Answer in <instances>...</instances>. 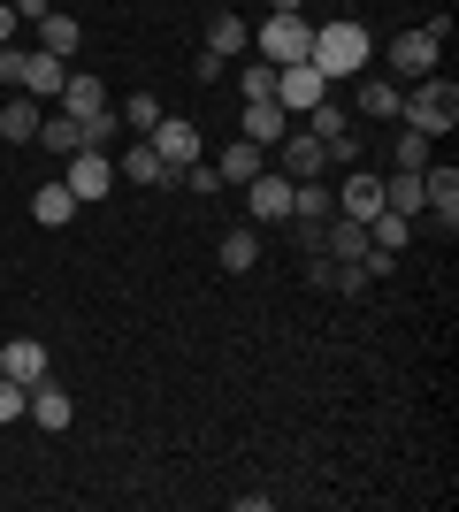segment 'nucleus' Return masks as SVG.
<instances>
[{
  "label": "nucleus",
  "mask_w": 459,
  "mask_h": 512,
  "mask_svg": "<svg viewBox=\"0 0 459 512\" xmlns=\"http://www.w3.org/2000/svg\"><path fill=\"white\" fill-rule=\"evenodd\" d=\"M306 62L322 69V77H368V62H375L368 23H352V16L322 23V31H314V54H306Z\"/></svg>",
  "instance_id": "nucleus-1"
},
{
  "label": "nucleus",
  "mask_w": 459,
  "mask_h": 512,
  "mask_svg": "<svg viewBox=\"0 0 459 512\" xmlns=\"http://www.w3.org/2000/svg\"><path fill=\"white\" fill-rule=\"evenodd\" d=\"M398 123L421 130V138H444V130L459 123V85H452V77H421V85H406V100H398Z\"/></svg>",
  "instance_id": "nucleus-2"
},
{
  "label": "nucleus",
  "mask_w": 459,
  "mask_h": 512,
  "mask_svg": "<svg viewBox=\"0 0 459 512\" xmlns=\"http://www.w3.org/2000/svg\"><path fill=\"white\" fill-rule=\"evenodd\" d=\"M437 62H444V39H437V31H398L391 54H383L391 85H421V77H437Z\"/></svg>",
  "instance_id": "nucleus-3"
},
{
  "label": "nucleus",
  "mask_w": 459,
  "mask_h": 512,
  "mask_svg": "<svg viewBox=\"0 0 459 512\" xmlns=\"http://www.w3.org/2000/svg\"><path fill=\"white\" fill-rule=\"evenodd\" d=\"M306 54H314V23L306 16H268L261 23V62H306Z\"/></svg>",
  "instance_id": "nucleus-4"
},
{
  "label": "nucleus",
  "mask_w": 459,
  "mask_h": 512,
  "mask_svg": "<svg viewBox=\"0 0 459 512\" xmlns=\"http://www.w3.org/2000/svg\"><path fill=\"white\" fill-rule=\"evenodd\" d=\"M329 100V77L314 62H284L276 69V107H284V115H306V107H322Z\"/></svg>",
  "instance_id": "nucleus-5"
},
{
  "label": "nucleus",
  "mask_w": 459,
  "mask_h": 512,
  "mask_svg": "<svg viewBox=\"0 0 459 512\" xmlns=\"http://www.w3.org/2000/svg\"><path fill=\"white\" fill-rule=\"evenodd\" d=\"M62 184L77 192V207H92V199H108V192H115V161L85 146V153H69V176H62Z\"/></svg>",
  "instance_id": "nucleus-6"
},
{
  "label": "nucleus",
  "mask_w": 459,
  "mask_h": 512,
  "mask_svg": "<svg viewBox=\"0 0 459 512\" xmlns=\"http://www.w3.org/2000/svg\"><path fill=\"white\" fill-rule=\"evenodd\" d=\"M146 146L169 161V176H184V169L199 161V130H192V123H176V115H161V123L146 130Z\"/></svg>",
  "instance_id": "nucleus-7"
},
{
  "label": "nucleus",
  "mask_w": 459,
  "mask_h": 512,
  "mask_svg": "<svg viewBox=\"0 0 459 512\" xmlns=\"http://www.w3.org/2000/svg\"><path fill=\"white\" fill-rule=\"evenodd\" d=\"M0 375L31 390V383H46V375H54V360H46L39 337H8V344H0Z\"/></svg>",
  "instance_id": "nucleus-8"
},
{
  "label": "nucleus",
  "mask_w": 459,
  "mask_h": 512,
  "mask_svg": "<svg viewBox=\"0 0 459 512\" xmlns=\"http://www.w3.org/2000/svg\"><path fill=\"white\" fill-rule=\"evenodd\" d=\"M329 214H337V192H329L322 176H299V184H291V222L306 230V245H314V230H322Z\"/></svg>",
  "instance_id": "nucleus-9"
},
{
  "label": "nucleus",
  "mask_w": 459,
  "mask_h": 512,
  "mask_svg": "<svg viewBox=\"0 0 459 512\" xmlns=\"http://www.w3.org/2000/svg\"><path fill=\"white\" fill-rule=\"evenodd\" d=\"M268 153H276V169H284L291 184H299V176H322V169H329V153H322V138H314V130H291L284 146H268Z\"/></svg>",
  "instance_id": "nucleus-10"
},
{
  "label": "nucleus",
  "mask_w": 459,
  "mask_h": 512,
  "mask_svg": "<svg viewBox=\"0 0 459 512\" xmlns=\"http://www.w3.org/2000/svg\"><path fill=\"white\" fill-rule=\"evenodd\" d=\"M46 123V100H31V92H8V107H0V146H31Z\"/></svg>",
  "instance_id": "nucleus-11"
},
{
  "label": "nucleus",
  "mask_w": 459,
  "mask_h": 512,
  "mask_svg": "<svg viewBox=\"0 0 459 512\" xmlns=\"http://www.w3.org/2000/svg\"><path fill=\"white\" fill-rule=\"evenodd\" d=\"M421 199H429V214H437L444 230L459 222V169L452 161H429V169H421Z\"/></svg>",
  "instance_id": "nucleus-12"
},
{
  "label": "nucleus",
  "mask_w": 459,
  "mask_h": 512,
  "mask_svg": "<svg viewBox=\"0 0 459 512\" xmlns=\"http://www.w3.org/2000/svg\"><path fill=\"white\" fill-rule=\"evenodd\" d=\"M62 77H69L62 54H46V46H23V85H16V92H31V100H54V92H62Z\"/></svg>",
  "instance_id": "nucleus-13"
},
{
  "label": "nucleus",
  "mask_w": 459,
  "mask_h": 512,
  "mask_svg": "<svg viewBox=\"0 0 459 512\" xmlns=\"http://www.w3.org/2000/svg\"><path fill=\"white\" fill-rule=\"evenodd\" d=\"M238 138H253V146H284V138H291V115H284L276 100H245Z\"/></svg>",
  "instance_id": "nucleus-14"
},
{
  "label": "nucleus",
  "mask_w": 459,
  "mask_h": 512,
  "mask_svg": "<svg viewBox=\"0 0 459 512\" xmlns=\"http://www.w3.org/2000/svg\"><path fill=\"white\" fill-rule=\"evenodd\" d=\"M337 214H352V222H375V214H383V176L352 169L345 184H337Z\"/></svg>",
  "instance_id": "nucleus-15"
},
{
  "label": "nucleus",
  "mask_w": 459,
  "mask_h": 512,
  "mask_svg": "<svg viewBox=\"0 0 459 512\" xmlns=\"http://www.w3.org/2000/svg\"><path fill=\"white\" fill-rule=\"evenodd\" d=\"M245 199H253V222H291V176L276 169V176H253V184H245Z\"/></svg>",
  "instance_id": "nucleus-16"
},
{
  "label": "nucleus",
  "mask_w": 459,
  "mask_h": 512,
  "mask_svg": "<svg viewBox=\"0 0 459 512\" xmlns=\"http://www.w3.org/2000/svg\"><path fill=\"white\" fill-rule=\"evenodd\" d=\"M54 100H62V115H100V107H108V85H100L92 69H69Z\"/></svg>",
  "instance_id": "nucleus-17"
},
{
  "label": "nucleus",
  "mask_w": 459,
  "mask_h": 512,
  "mask_svg": "<svg viewBox=\"0 0 459 512\" xmlns=\"http://www.w3.org/2000/svg\"><path fill=\"white\" fill-rule=\"evenodd\" d=\"M383 214H429V199H421V169H391L383 176Z\"/></svg>",
  "instance_id": "nucleus-18"
},
{
  "label": "nucleus",
  "mask_w": 459,
  "mask_h": 512,
  "mask_svg": "<svg viewBox=\"0 0 459 512\" xmlns=\"http://www.w3.org/2000/svg\"><path fill=\"white\" fill-rule=\"evenodd\" d=\"M23 421H39V428H69V390L46 375V383H31V406H23Z\"/></svg>",
  "instance_id": "nucleus-19"
},
{
  "label": "nucleus",
  "mask_w": 459,
  "mask_h": 512,
  "mask_svg": "<svg viewBox=\"0 0 459 512\" xmlns=\"http://www.w3.org/2000/svg\"><path fill=\"white\" fill-rule=\"evenodd\" d=\"M69 214H77V192H69V184H39V192H31V222H39V230H62Z\"/></svg>",
  "instance_id": "nucleus-20"
},
{
  "label": "nucleus",
  "mask_w": 459,
  "mask_h": 512,
  "mask_svg": "<svg viewBox=\"0 0 459 512\" xmlns=\"http://www.w3.org/2000/svg\"><path fill=\"white\" fill-rule=\"evenodd\" d=\"M245 46H253V31H245V16H230V8H222V16L207 23V54H222V62H238Z\"/></svg>",
  "instance_id": "nucleus-21"
},
{
  "label": "nucleus",
  "mask_w": 459,
  "mask_h": 512,
  "mask_svg": "<svg viewBox=\"0 0 459 512\" xmlns=\"http://www.w3.org/2000/svg\"><path fill=\"white\" fill-rule=\"evenodd\" d=\"M215 260L230 268V276H245V268L261 260V230H222V237H215Z\"/></svg>",
  "instance_id": "nucleus-22"
},
{
  "label": "nucleus",
  "mask_w": 459,
  "mask_h": 512,
  "mask_svg": "<svg viewBox=\"0 0 459 512\" xmlns=\"http://www.w3.org/2000/svg\"><path fill=\"white\" fill-rule=\"evenodd\" d=\"M77 39H85V31H77V16H69V8H46V16H39V46H46V54H62V62H69V54H77Z\"/></svg>",
  "instance_id": "nucleus-23"
},
{
  "label": "nucleus",
  "mask_w": 459,
  "mask_h": 512,
  "mask_svg": "<svg viewBox=\"0 0 459 512\" xmlns=\"http://www.w3.org/2000/svg\"><path fill=\"white\" fill-rule=\"evenodd\" d=\"M261 153H268V146H253V138H238V146H222L215 176H222V184H253V176H261Z\"/></svg>",
  "instance_id": "nucleus-24"
},
{
  "label": "nucleus",
  "mask_w": 459,
  "mask_h": 512,
  "mask_svg": "<svg viewBox=\"0 0 459 512\" xmlns=\"http://www.w3.org/2000/svg\"><path fill=\"white\" fill-rule=\"evenodd\" d=\"M115 176H123V184H176V176H169V161H161V153H153L146 138H138V146L123 153V169H115Z\"/></svg>",
  "instance_id": "nucleus-25"
},
{
  "label": "nucleus",
  "mask_w": 459,
  "mask_h": 512,
  "mask_svg": "<svg viewBox=\"0 0 459 512\" xmlns=\"http://www.w3.org/2000/svg\"><path fill=\"white\" fill-rule=\"evenodd\" d=\"M398 100H406V92H398L391 77H360V115H375V123H398Z\"/></svg>",
  "instance_id": "nucleus-26"
},
{
  "label": "nucleus",
  "mask_w": 459,
  "mask_h": 512,
  "mask_svg": "<svg viewBox=\"0 0 459 512\" xmlns=\"http://www.w3.org/2000/svg\"><path fill=\"white\" fill-rule=\"evenodd\" d=\"M238 92H245V100H276V62H245L238 69Z\"/></svg>",
  "instance_id": "nucleus-27"
},
{
  "label": "nucleus",
  "mask_w": 459,
  "mask_h": 512,
  "mask_svg": "<svg viewBox=\"0 0 459 512\" xmlns=\"http://www.w3.org/2000/svg\"><path fill=\"white\" fill-rule=\"evenodd\" d=\"M391 169H429V138H421V130H398V146H391Z\"/></svg>",
  "instance_id": "nucleus-28"
},
{
  "label": "nucleus",
  "mask_w": 459,
  "mask_h": 512,
  "mask_svg": "<svg viewBox=\"0 0 459 512\" xmlns=\"http://www.w3.org/2000/svg\"><path fill=\"white\" fill-rule=\"evenodd\" d=\"M39 146H54V153H77V115H46V123H39Z\"/></svg>",
  "instance_id": "nucleus-29"
},
{
  "label": "nucleus",
  "mask_w": 459,
  "mask_h": 512,
  "mask_svg": "<svg viewBox=\"0 0 459 512\" xmlns=\"http://www.w3.org/2000/svg\"><path fill=\"white\" fill-rule=\"evenodd\" d=\"M123 123H131L138 138H146V130L161 123V100H153V92H131V100H123Z\"/></svg>",
  "instance_id": "nucleus-30"
},
{
  "label": "nucleus",
  "mask_w": 459,
  "mask_h": 512,
  "mask_svg": "<svg viewBox=\"0 0 459 512\" xmlns=\"http://www.w3.org/2000/svg\"><path fill=\"white\" fill-rule=\"evenodd\" d=\"M23 406H31V390L0 375V428H16V421H23Z\"/></svg>",
  "instance_id": "nucleus-31"
},
{
  "label": "nucleus",
  "mask_w": 459,
  "mask_h": 512,
  "mask_svg": "<svg viewBox=\"0 0 459 512\" xmlns=\"http://www.w3.org/2000/svg\"><path fill=\"white\" fill-rule=\"evenodd\" d=\"M16 23H23V16L8 8V0H0V46H16Z\"/></svg>",
  "instance_id": "nucleus-32"
},
{
  "label": "nucleus",
  "mask_w": 459,
  "mask_h": 512,
  "mask_svg": "<svg viewBox=\"0 0 459 512\" xmlns=\"http://www.w3.org/2000/svg\"><path fill=\"white\" fill-rule=\"evenodd\" d=\"M46 8H54V0H16V16H23V23H39Z\"/></svg>",
  "instance_id": "nucleus-33"
},
{
  "label": "nucleus",
  "mask_w": 459,
  "mask_h": 512,
  "mask_svg": "<svg viewBox=\"0 0 459 512\" xmlns=\"http://www.w3.org/2000/svg\"><path fill=\"white\" fill-rule=\"evenodd\" d=\"M299 8H306V0H276V16H299Z\"/></svg>",
  "instance_id": "nucleus-34"
}]
</instances>
